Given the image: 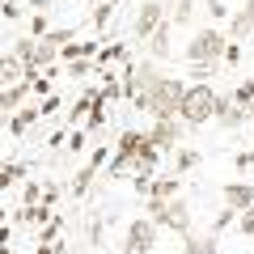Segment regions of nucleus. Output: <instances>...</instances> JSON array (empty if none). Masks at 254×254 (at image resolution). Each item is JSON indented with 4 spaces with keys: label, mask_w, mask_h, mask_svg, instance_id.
<instances>
[{
    "label": "nucleus",
    "mask_w": 254,
    "mask_h": 254,
    "mask_svg": "<svg viewBox=\"0 0 254 254\" xmlns=\"http://www.w3.org/2000/svg\"><path fill=\"white\" fill-rule=\"evenodd\" d=\"M208 13H212V17H216V21H225V17H229L225 0H208Z\"/></svg>",
    "instance_id": "34"
},
{
    "label": "nucleus",
    "mask_w": 254,
    "mask_h": 254,
    "mask_svg": "<svg viewBox=\"0 0 254 254\" xmlns=\"http://www.w3.org/2000/svg\"><path fill=\"white\" fill-rule=\"evenodd\" d=\"M17 4H21V0H17Z\"/></svg>",
    "instance_id": "44"
},
{
    "label": "nucleus",
    "mask_w": 254,
    "mask_h": 254,
    "mask_svg": "<svg viewBox=\"0 0 254 254\" xmlns=\"http://www.w3.org/2000/svg\"><path fill=\"white\" fill-rule=\"evenodd\" d=\"M178 254H220L216 250V233L212 237H190V233H182V250Z\"/></svg>",
    "instance_id": "15"
},
{
    "label": "nucleus",
    "mask_w": 254,
    "mask_h": 254,
    "mask_svg": "<svg viewBox=\"0 0 254 254\" xmlns=\"http://www.w3.org/2000/svg\"><path fill=\"white\" fill-rule=\"evenodd\" d=\"M102 161H106V148H98V153H93V161L72 178V195H85V190H89V182L98 178V165H102Z\"/></svg>",
    "instance_id": "13"
},
{
    "label": "nucleus",
    "mask_w": 254,
    "mask_h": 254,
    "mask_svg": "<svg viewBox=\"0 0 254 254\" xmlns=\"http://www.w3.org/2000/svg\"><path fill=\"white\" fill-rule=\"evenodd\" d=\"M148 220H157V229H170V233H190V208L187 199H148Z\"/></svg>",
    "instance_id": "4"
},
{
    "label": "nucleus",
    "mask_w": 254,
    "mask_h": 254,
    "mask_svg": "<svg viewBox=\"0 0 254 254\" xmlns=\"http://www.w3.org/2000/svg\"><path fill=\"white\" fill-rule=\"evenodd\" d=\"M242 13L250 17V26H254V0H246V4H242Z\"/></svg>",
    "instance_id": "41"
},
{
    "label": "nucleus",
    "mask_w": 254,
    "mask_h": 254,
    "mask_svg": "<svg viewBox=\"0 0 254 254\" xmlns=\"http://www.w3.org/2000/svg\"><path fill=\"white\" fill-rule=\"evenodd\" d=\"M212 123H220L225 131H237L242 123H250V110H242L233 98H216V115H212Z\"/></svg>",
    "instance_id": "7"
},
{
    "label": "nucleus",
    "mask_w": 254,
    "mask_h": 254,
    "mask_svg": "<svg viewBox=\"0 0 254 254\" xmlns=\"http://www.w3.org/2000/svg\"><path fill=\"white\" fill-rule=\"evenodd\" d=\"M60 60V43L55 38H38V47H34V68H51V64Z\"/></svg>",
    "instance_id": "14"
},
{
    "label": "nucleus",
    "mask_w": 254,
    "mask_h": 254,
    "mask_svg": "<svg viewBox=\"0 0 254 254\" xmlns=\"http://www.w3.org/2000/svg\"><path fill=\"white\" fill-rule=\"evenodd\" d=\"M144 43H148V55H153V60H170V55H174V47H170V21H161Z\"/></svg>",
    "instance_id": "12"
},
{
    "label": "nucleus",
    "mask_w": 254,
    "mask_h": 254,
    "mask_svg": "<svg viewBox=\"0 0 254 254\" xmlns=\"http://www.w3.org/2000/svg\"><path fill=\"white\" fill-rule=\"evenodd\" d=\"M34 76V68H26V64L17 60V55H0V89H9V85H21V81H30Z\"/></svg>",
    "instance_id": "10"
},
{
    "label": "nucleus",
    "mask_w": 254,
    "mask_h": 254,
    "mask_svg": "<svg viewBox=\"0 0 254 254\" xmlns=\"http://www.w3.org/2000/svg\"><path fill=\"white\" fill-rule=\"evenodd\" d=\"M250 123H254V110H250Z\"/></svg>",
    "instance_id": "43"
},
{
    "label": "nucleus",
    "mask_w": 254,
    "mask_h": 254,
    "mask_svg": "<svg viewBox=\"0 0 254 254\" xmlns=\"http://www.w3.org/2000/svg\"><path fill=\"white\" fill-rule=\"evenodd\" d=\"M178 174H187V170H195V165H199V153H195V148H178Z\"/></svg>",
    "instance_id": "24"
},
{
    "label": "nucleus",
    "mask_w": 254,
    "mask_h": 254,
    "mask_svg": "<svg viewBox=\"0 0 254 254\" xmlns=\"http://www.w3.org/2000/svg\"><path fill=\"white\" fill-rule=\"evenodd\" d=\"M216 98H220V93L212 89L208 81L187 85V93H182V106H178V119H182L187 127H203V123H212V115H216Z\"/></svg>",
    "instance_id": "1"
},
{
    "label": "nucleus",
    "mask_w": 254,
    "mask_h": 254,
    "mask_svg": "<svg viewBox=\"0 0 254 254\" xmlns=\"http://www.w3.org/2000/svg\"><path fill=\"white\" fill-rule=\"evenodd\" d=\"M182 127H187L182 119H153V131H148V140H153V144L165 153V148H174V144H178Z\"/></svg>",
    "instance_id": "8"
},
{
    "label": "nucleus",
    "mask_w": 254,
    "mask_h": 254,
    "mask_svg": "<svg viewBox=\"0 0 254 254\" xmlns=\"http://www.w3.org/2000/svg\"><path fill=\"white\" fill-rule=\"evenodd\" d=\"M64 144H68V153H81V148H85V131H72Z\"/></svg>",
    "instance_id": "33"
},
{
    "label": "nucleus",
    "mask_w": 254,
    "mask_h": 254,
    "mask_svg": "<svg viewBox=\"0 0 254 254\" xmlns=\"http://www.w3.org/2000/svg\"><path fill=\"white\" fill-rule=\"evenodd\" d=\"M161 21H165V9L157 4V0H144V4H140V13H136V26H131V34H136V38H148L157 26H161Z\"/></svg>",
    "instance_id": "9"
},
{
    "label": "nucleus",
    "mask_w": 254,
    "mask_h": 254,
    "mask_svg": "<svg viewBox=\"0 0 254 254\" xmlns=\"http://www.w3.org/2000/svg\"><path fill=\"white\" fill-rule=\"evenodd\" d=\"M233 102H237L242 110H254V76H250V81H242V85L233 89Z\"/></svg>",
    "instance_id": "22"
},
{
    "label": "nucleus",
    "mask_w": 254,
    "mask_h": 254,
    "mask_svg": "<svg viewBox=\"0 0 254 254\" xmlns=\"http://www.w3.org/2000/svg\"><path fill=\"white\" fill-rule=\"evenodd\" d=\"M34 47H38V38H34V34H21L17 43H13V55H17L26 68H34Z\"/></svg>",
    "instance_id": "20"
},
{
    "label": "nucleus",
    "mask_w": 254,
    "mask_h": 254,
    "mask_svg": "<svg viewBox=\"0 0 254 254\" xmlns=\"http://www.w3.org/2000/svg\"><path fill=\"white\" fill-rule=\"evenodd\" d=\"M115 17V0H106V4H98V13H93V30H102L106 21Z\"/></svg>",
    "instance_id": "26"
},
{
    "label": "nucleus",
    "mask_w": 254,
    "mask_h": 254,
    "mask_svg": "<svg viewBox=\"0 0 254 254\" xmlns=\"http://www.w3.org/2000/svg\"><path fill=\"white\" fill-rule=\"evenodd\" d=\"M254 165V153H237V170H250Z\"/></svg>",
    "instance_id": "39"
},
{
    "label": "nucleus",
    "mask_w": 254,
    "mask_h": 254,
    "mask_svg": "<svg viewBox=\"0 0 254 254\" xmlns=\"http://www.w3.org/2000/svg\"><path fill=\"white\" fill-rule=\"evenodd\" d=\"M93 72V60H68V76H89Z\"/></svg>",
    "instance_id": "27"
},
{
    "label": "nucleus",
    "mask_w": 254,
    "mask_h": 254,
    "mask_svg": "<svg viewBox=\"0 0 254 254\" xmlns=\"http://www.w3.org/2000/svg\"><path fill=\"white\" fill-rule=\"evenodd\" d=\"M13 178H26V165H4V170H0V190L13 187Z\"/></svg>",
    "instance_id": "25"
},
{
    "label": "nucleus",
    "mask_w": 254,
    "mask_h": 254,
    "mask_svg": "<svg viewBox=\"0 0 254 254\" xmlns=\"http://www.w3.org/2000/svg\"><path fill=\"white\" fill-rule=\"evenodd\" d=\"M190 17H195V0H178L170 13V26H190Z\"/></svg>",
    "instance_id": "21"
},
{
    "label": "nucleus",
    "mask_w": 254,
    "mask_h": 254,
    "mask_svg": "<svg viewBox=\"0 0 254 254\" xmlns=\"http://www.w3.org/2000/svg\"><path fill=\"white\" fill-rule=\"evenodd\" d=\"M225 47H229V34L220 30H195L187 43V64H220L225 60Z\"/></svg>",
    "instance_id": "3"
},
{
    "label": "nucleus",
    "mask_w": 254,
    "mask_h": 254,
    "mask_svg": "<svg viewBox=\"0 0 254 254\" xmlns=\"http://www.w3.org/2000/svg\"><path fill=\"white\" fill-rule=\"evenodd\" d=\"M38 115H43V110H34V106H26V102H21V106L13 110V119H9V131H13V136H26V127L34 123Z\"/></svg>",
    "instance_id": "16"
},
{
    "label": "nucleus",
    "mask_w": 254,
    "mask_h": 254,
    "mask_svg": "<svg viewBox=\"0 0 254 254\" xmlns=\"http://www.w3.org/2000/svg\"><path fill=\"white\" fill-rule=\"evenodd\" d=\"M30 34H34V38L47 34V13H34V17H30Z\"/></svg>",
    "instance_id": "30"
},
{
    "label": "nucleus",
    "mask_w": 254,
    "mask_h": 254,
    "mask_svg": "<svg viewBox=\"0 0 254 254\" xmlns=\"http://www.w3.org/2000/svg\"><path fill=\"white\" fill-rule=\"evenodd\" d=\"M30 9H34V13H47V9H51V0H30Z\"/></svg>",
    "instance_id": "40"
},
{
    "label": "nucleus",
    "mask_w": 254,
    "mask_h": 254,
    "mask_svg": "<svg viewBox=\"0 0 254 254\" xmlns=\"http://www.w3.org/2000/svg\"><path fill=\"white\" fill-rule=\"evenodd\" d=\"M144 131H123L119 136V144H115V157H110V178H119L123 170H131V161L140 157V148H144Z\"/></svg>",
    "instance_id": "6"
},
{
    "label": "nucleus",
    "mask_w": 254,
    "mask_h": 254,
    "mask_svg": "<svg viewBox=\"0 0 254 254\" xmlns=\"http://www.w3.org/2000/svg\"><path fill=\"white\" fill-rule=\"evenodd\" d=\"M38 195H43V187H38V182H30V178H26V203H38Z\"/></svg>",
    "instance_id": "37"
},
{
    "label": "nucleus",
    "mask_w": 254,
    "mask_h": 254,
    "mask_svg": "<svg viewBox=\"0 0 254 254\" xmlns=\"http://www.w3.org/2000/svg\"><path fill=\"white\" fill-rule=\"evenodd\" d=\"M115 60H127V47L123 43H110V47L98 51V64H115Z\"/></svg>",
    "instance_id": "23"
},
{
    "label": "nucleus",
    "mask_w": 254,
    "mask_h": 254,
    "mask_svg": "<svg viewBox=\"0 0 254 254\" xmlns=\"http://www.w3.org/2000/svg\"><path fill=\"white\" fill-rule=\"evenodd\" d=\"M182 93H187V81H178V76H161V81L153 85V93H148V102H144V115H153V119H178Z\"/></svg>",
    "instance_id": "2"
},
{
    "label": "nucleus",
    "mask_w": 254,
    "mask_h": 254,
    "mask_svg": "<svg viewBox=\"0 0 254 254\" xmlns=\"http://www.w3.org/2000/svg\"><path fill=\"white\" fill-rule=\"evenodd\" d=\"M190 76L195 81H212L216 76V64H190Z\"/></svg>",
    "instance_id": "28"
},
{
    "label": "nucleus",
    "mask_w": 254,
    "mask_h": 254,
    "mask_svg": "<svg viewBox=\"0 0 254 254\" xmlns=\"http://www.w3.org/2000/svg\"><path fill=\"white\" fill-rule=\"evenodd\" d=\"M254 34V26H250V17H246L242 9L233 13V17H229V38H233V43H242V38H250Z\"/></svg>",
    "instance_id": "19"
},
{
    "label": "nucleus",
    "mask_w": 254,
    "mask_h": 254,
    "mask_svg": "<svg viewBox=\"0 0 254 254\" xmlns=\"http://www.w3.org/2000/svg\"><path fill=\"white\" fill-rule=\"evenodd\" d=\"M0 13H4L9 21H17V17H21V4H17V0H4V4H0Z\"/></svg>",
    "instance_id": "32"
},
{
    "label": "nucleus",
    "mask_w": 254,
    "mask_h": 254,
    "mask_svg": "<svg viewBox=\"0 0 254 254\" xmlns=\"http://www.w3.org/2000/svg\"><path fill=\"white\" fill-rule=\"evenodd\" d=\"M0 225H4V208H0Z\"/></svg>",
    "instance_id": "42"
},
{
    "label": "nucleus",
    "mask_w": 254,
    "mask_h": 254,
    "mask_svg": "<svg viewBox=\"0 0 254 254\" xmlns=\"http://www.w3.org/2000/svg\"><path fill=\"white\" fill-rule=\"evenodd\" d=\"M237 60H242V47H237V43H233V38H229V47H225V64H229V68H233V64H237Z\"/></svg>",
    "instance_id": "35"
},
{
    "label": "nucleus",
    "mask_w": 254,
    "mask_h": 254,
    "mask_svg": "<svg viewBox=\"0 0 254 254\" xmlns=\"http://www.w3.org/2000/svg\"><path fill=\"white\" fill-rule=\"evenodd\" d=\"M43 199H47V203L60 199V187H55V182H43Z\"/></svg>",
    "instance_id": "38"
},
{
    "label": "nucleus",
    "mask_w": 254,
    "mask_h": 254,
    "mask_svg": "<svg viewBox=\"0 0 254 254\" xmlns=\"http://www.w3.org/2000/svg\"><path fill=\"white\" fill-rule=\"evenodd\" d=\"M123 250L127 254H153L157 250V220H131L123 233Z\"/></svg>",
    "instance_id": "5"
},
{
    "label": "nucleus",
    "mask_w": 254,
    "mask_h": 254,
    "mask_svg": "<svg viewBox=\"0 0 254 254\" xmlns=\"http://www.w3.org/2000/svg\"><path fill=\"white\" fill-rule=\"evenodd\" d=\"M250 203H254V182H229L225 187V208L246 212Z\"/></svg>",
    "instance_id": "11"
},
{
    "label": "nucleus",
    "mask_w": 254,
    "mask_h": 254,
    "mask_svg": "<svg viewBox=\"0 0 254 254\" xmlns=\"http://www.w3.org/2000/svg\"><path fill=\"white\" fill-rule=\"evenodd\" d=\"M233 220H237V212H233V208H225V212L216 216V225H212V233H220V229H229Z\"/></svg>",
    "instance_id": "31"
},
{
    "label": "nucleus",
    "mask_w": 254,
    "mask_h": 254,
    "mask_svg": "<svg viewBox=\"0 0 254 254\" xmlns=\"http://www.w3.org/2000/svg\"><path fill=\"white\" fill-rule=\"evenodd\" d=\"M51 216H55V212H51V203H26V208L17 212V220H21V225H47Z\"/></svg>",
    "instance_id": "17"
},
{
    "label": "nucleus",
    "mask_w": 254,
    "mask_h": 254,
    "mask_svg": "<svg viewBox=\"0 0 254 254\" xmlns=\"http://www.w3.org/2000/svg\"><path fill=\"white\" fill-rule=\"evenodd\" d=\"M38 110H43V115H55V110H60V98H55V93H47V98H43V106H38Z\"/></svg>",
    "instance_id": "36"
},
{
    "label": "nucleus",
    "mask_w": 254,
    "mask_h": 254,
    "mask_svg": "<svg viewBox=\"0 0 254 254\" xmlns=\"http://www.w3.org/2000/svg\"><path fill=\"white\" fill-rule=\"evenodd\" d=\"M178 187H182L178 178H153V182H148V199H174Z\"/></svg>",
    "instance_id": "18"
},
{
    "label": "nucleus",
    "mask_w": 254,
    "mask_h": 254,
    "mask_svg": "<svg viewBox=\"0 0 254 254\" xmlns=\"http://www.w3.org/2000/svg\"><path fill=\"white\" fill-rule=\"evenodd\" d=\"M237 216H242V220H237V225H242V233H246V237H254V203H250L246 212H237Z\"/></svg>",
    "instance_id": "29"
}]
</instances>
